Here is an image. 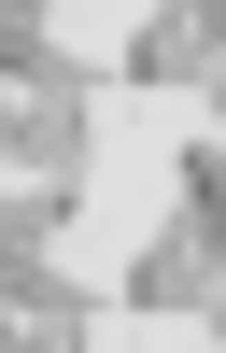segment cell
<instances>
[{
  "mask_svg": "<svg viewBox=\"0 0 226 353\" xmlns=\"http://www.w3.org/2000/svg\"><path fill=\"white\" fill-rule=\"evenodd\" d=\"M14 141L28 170H56L85 141V71L56 57V0H14Z\"/></svg>",
  "mask_w": 226,
  "mask_h": 353,
  "instance_id": "obj_1",
  "label": "cell"
},
{
  "mask_svg": "<svg viewBox=\"0 0 226 353\" xmlns=\"http://www.w3.org/2000/svg\"><path fill=\"white\" fill-rule=\"evenodd\" d=\"M14 353H85V297L56 283V198H14Z\"/></svg>",
  "mask_w": 226,
  "mask_h": 353,
  "instance_id": "obj_2",
  "label": "cell"
}]
</instances>
